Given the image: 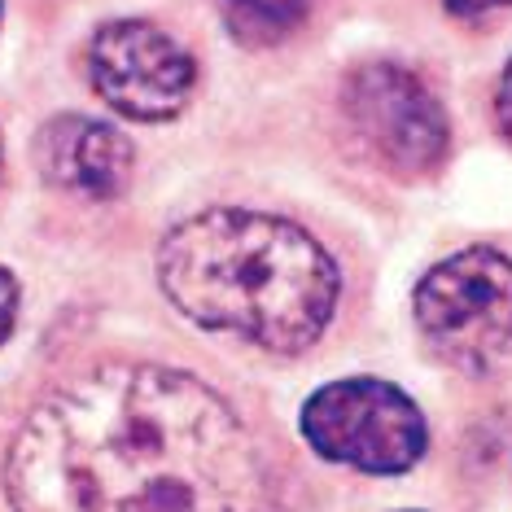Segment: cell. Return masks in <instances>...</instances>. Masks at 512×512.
Segmentation results:
<instances>
[{
	"label": "cell",
	"instance_id": "1",
	"mask_svg": "<svg viewBox=\"0 0 512 512\" xmlns=\"http://www.w3.org/2000/svg\"><path fill=\"white\" fill-rule=\"evenodd\" d=\"M5 495L9 512H281L237 412L149 364L53 390L9 447Z\"/></svg>",
	"mask_w": 512,
	"mask_h": 512
},
{
	"label": "cell",
	"instance_id": "2",
	"mask_svg": "<svg viewBox=\"0 0 512 512\" xmlns=\"http://www.w3.org/2000/svg\"><path fill=\"white\" fill-rule=\"evenodd\" d=\"M167 298L202 329L259 351H307L329 329L342 272L316 237L259 211H202L158 250Z\"/></svg>",
	"mask_w": 512,
	"mask_h": 512
},
{
	"label": "cell",
	"instance_id": "3",
	"mask_svg": "<svg viewBox=\"0 0 512 512\" xmlns=\"http://www.w3.org/2000/svg\"><path fill=\"white\" fill-rule=\"evenodd\" d=\"M416 324L464 372H491L512 355V259L469 246L416 285Z\"/></svg>",
	"mask_w": 512,
	"mask_h": 512
},
{
	"label": "cell",
	"instance_id": "4",
	"mask_svg": "<svg viewBox=\"0 0 512 512\" xmlns=\"http://www.w3.org/2000/svg\"><path fill=\"white\" fill-rule=\"evenodd\" d=\"M302 438L324 460L359 473H403L425 456L416 403L386 381H333L302 403Z\"/></svg>",
	"mask_w": 512,
	"mask_h": 512
},
{
	"label": "cell",
	"instance_id": "5",
	"mask_svg": "<svg viewBox=\"0 0 512 512\" xmlns=\"http://www.w3.org/2000/svg\"><path fill=\"white\" fill-rule=\"evenodd\" d=\"M351 141L394 176H429L447 154V114L429 84L407 66L372 62L342 84Z\"/></svg>",
	"mask_w": 512,
	"mask_h": 512
},
{
	"label": "cell",
	"instance_id": "6",
	"mask_svg": "<svg viewBox=\"0 0 512 512\" xmlns=\"http://www.w3.org/2000/svg\"><path fill=\"white\" fill-rule=\"evenodd\" d=\"M88 79L106 106L158 123L189 106L197 66L167 31L149 22H110L88 44Z\"/></svg>",
	"mask_w": 512,
	"mask_h": 512
},
{
	"label": "cell",
	"instance_id": "7",
	"mask_svg": "<svg viewBox=\"0 0 512 512\" xmlns=\"http://www.w3.org/2000/svg\"><path fill=\"white\" fill-rule=\"evenodd\" d=\"M36 162L44 180L79 197H114L123 193L132 171V145L119 127L66 114L53 119L36 141Z\"/></svg>",
	"mask_w": 512,
	"mask_h": 512
},
{
	"label": "cell",
	"instance_id": "8",
	"mask_svg": "<svg viewBox=\"0 0 512 512\" xmlns=\"http://www.w3.org/2000/svg\"><path fill=\"white\" fill-rule=\"evenodd\" d=\"M224 27L250 49L281 44L307 22L311 0H215Z\"/></svg>",
	"mask_w": 512,
	"mask_h": 512
},
{
	"label": "cell",
	"instance_id": "9",
	"mask_svg": "<svg viewBox=\"0 0 512 512\" xmlns=\"http://www.w3.org/2000/svg\"><path fill=\"white\" fill-rule=\"evenodd\" d=\"M14 320H18V281L0 267V342L14 333Z\"/></svg>",
	"mask_w": 512,
	"mask_h": 512
},
{
	"label": "cell",
	"instance_id": "10",
	"mask_svg": "<svg viewBox=\"0 0 512 512\" xmlns=\"http://www.w3.org/2000/svg\"><path fill=\"white\" fill-rule=\"evenodd\" d=\"M442 5L456 18H486V14H495V9H508L512 0H442Z\"/></svg>",
	"mask_w": 512,
	"mask_h": 512
},
{
	"label": "cell",
	"instance_id": "11",
	"mask_svg": "<svg viewBox=\"0 0 512 512\" xmlns=\"http://www.w3.org/2000/svg\"><path fill=\"white\" fill-rule=\"evenodd\" d=\"M495 114H499V127H504V136L512 141V62L504 79H499V97H495Z\"/></svg>",
	"mask_w": 512,
	"mask_h": 512
}]
</instances>
